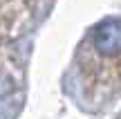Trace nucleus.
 Masks as SVG:
<instances>
[{
	"mask_svg": "<svg viewBox=\"0 0 121 119\" xmlns=\"http://www.w3.org/2000/svg\"><path fill=\"white\" fill-rule=\"evenodd\" d=\"M78 81L96 101L121 90V18L96 25L76 56Z\"/></svg>",
	"mask_w": 121,
	"mask_h": 119,
	"instance_id": "1",
	"label": "nucleus"
}]
</instances>
